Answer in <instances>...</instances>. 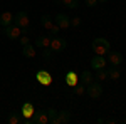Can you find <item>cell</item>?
<instances>
[{"mask_svg":"<svg viewBox=\"0 0 126 124\" xmlns=\"http://www.w3.org/2000/svg\"><path fill=\"white\" fill-rule=\"evenodd\" d=\"M109 50H111V44H109L108 39L96 37L93 40V52H94V55H104L106 57L109 54Z\"/></svg>","mask_w":126,"mask_h":124,"instance_id":"6da1fadb","label":"cell"},{"mask_svg":"<svg viewBox=\"0 0 126 124\" xmlns=\"http://www.w3.org/2000/svg\"><path fill=\"white\" fill-rule=\"evenodd\" d=\"M22 27H19L15 22H12L10 25H7V27H3V35L7 39H10V40H19V37L24 34L22 32Z\"/></svg>","mask_w":126,"mask_h":124,"instance_id":"7a4b0ae2","label":"cell"},{"mask_svg":"<svg viewBox=\"0 0 126 124\" xmlns=\"http://www.w3.org/2000/svg\"><path fill=\"white\" fill-rule=\"evenodd\" d=\"M86 94L89 99L99 101L101 96H103V86H101V82H91L89 86H86Z\"/></svg>","mask_w":126,"mask_h":124,"instance_id":"3957f363","label":"cell"},{"mask_svg":"<svg viewBox=\"0 0 126 124\" xmlns=\"http://www.w3.org/2000/svg\"><path fill=\"white\" fill-rule=\"evenodd\" d=\"M40 24H42L44 30H46V32H50L52 35H56L57 32H61L59 25H57V24H56L52 19H50L49 15H42V17H40Z\"/></svg>","mask_w":126,"mask_h":124,"instance_id":"277c9868","label":"cell"},{"mask_svg":"<svg viewBox=\"0 0 126 124\" xmlns=\"http://www.w3.org/2000/svg\"><path fill=\"white\" fill-rule=\"evenodd\" d=\"M35 79H37V82H39L40 86H50L52 84V76H50V72H47V70H37L35 72Z\"/></svg>","mask_w":126,"mask_h":124,"instance_id":"5b68a950","label":"cell"},{"mask_svg":"<svg viewBox=\"0 0 126 124\" xmlns=\"http://www.w3.org/2000/svg\"><path fill=\"white\" fill-rule=\"evenodd\" d=\"M14 22L19 25V27H22V29H27L30 25V19H29V15L25 14V12H17L15 15H14Z\"/></svg>","mask_w":126,"mask_h":124,"instance_id":"8992f818","label":"cell"},{"mask_svg":"<svg viewBox=\"0 0 126 124\" xmlns=\"http://www.w3.org/2000/svg\"><path fill=\"white\" fill-rule=\"evenodd\" d=\"M66 45H67V42L64 40V39L61 37H50V50L56 54V52H61V50H64L66 49Z\"/></svg>","mask_w":126,"mask_h":124,"instance_id":"52a82bcc","label":"cell"},{"mask_svg":"<svg viewBox=\"0 0 126 124\" xmlns=\"http://www.w3.org/2000/svg\"><path fill=\"white\" fill-rule=\"evenodd\" d=\"M108 66V59L104 55H94V57L91 59V67L94 69V70H99V69H106Z\"/></svg>","mask_w":126,"mask_h":124,"instance_id":"ba28073f","label":"cell"},{"mask_svg":"<svg viewBox=\"0 0 126 124\" xmlns=\"http://www.w3.org/2000/svg\"><path fill=\"white\" fill-rule=\"evenodd\" d=\"M54 20H56V24L59 25V29H61V30H66V29L71 27V19H69L66 14H57Z\"/></svg>","mask_w":126,"mask_h":124,"instance_id":"9c48e42d","label":"cell"},{"mask_svg":"<svg viewBox=\"0 0 126 124\" xmlns=\"http://www.w3.org/2000/svg\"><path fill=\"white\" fill-rule=\"evenodd\" d=\"M32 123L34 124H50L49 123V116H47V111H35L34 116H32Z\"/></svg>","mask_w":126,"mask_h":124,"instance_id":"30bf717a","label":"cell"},{"mask_svg":"<svg viewBox=\"0 0 126 124\" xmlns=\"http://www.w3.org/2000/svg\"><path fill=\"white\" fill-rule=\"evenodd\" d=\"M20 112H22V119H32V116L35 112V107H34L32 102H24Z\"/></svg>","mask_w":126,"mask_h":124,"instance_id":"8fae6325","label":"cell"},{"mask_svg":"<svg viewBox=\"0 0 126 124\" xmlns=\"http://www.w3.org/2000/svg\"><path fill=\"white\" fill-rule=\"evenodd\" d=\"M66 84H67V87H74L79 84V74L78 72H74V70H69L67 74H66Z\"/></svg>","mask_w":126,"mask_h":124,"instance_id":"7c38bea8","label":"cell"},{"mask_svg":"<svg viewBox=\"0 0 126 124\" xmlns=\"http://www.w3.org/2000/svg\"><path fill=\"white\" fill-rule=\"evenodd\" d=\"M22 54L27 59H35L37 57V49H35V45H32L29 42L27 45H22Z\"/></svg>","mask_w":126,"mask_h":124,"instance_id":"4fadbf2b","label":"cell"},{"mask_svg":"<svg viewBox=\"0 0 126 124\" xmlns=\"http://www.w3.org/2000/svg\"><path fill=\"white\" fill-rule=\"evenodd\" d=\"M108 62L111 64V66H121V62H123V55L119 54V52H114V50H109V54H108Z\"/></svg>","mask_w":126,"mask_h":124,"instance_id":"5bb4252c","label":"cell"},{"mask_svg":"<svg viewBox=\"0 0 126 124\" xmlns=\"http://www.w3.org/2000/svg\"><path fill=\"white\" fill-rule=\"evenodd\" d=\"M14 22V14L9 12V10H5V12H2L0 14V27L3 29V27H7Z\"/></svg>","mask_w":126,"mask_h":124,"instance_id":"9a60e30c","label":"cell"},{"mask_svg":"<svg viewBox=\"0 0 126 124\" xmlns=\"http://www.w3.org/2000/svg\"><path fill=\"white\" fill-rule=\"evenodd\" d=\"M35 45H37L40 50H44V49H50V37H49L47 34L39 35L37 40H35Z\"/></svg>","mask_w":126,"mask_h":124,"instance_id":"2e32d148","label":"cell"},{"mask_svg":"<svg viewBox=\"0 0 126 124\" xmlns=\"http://www.w3.org/2000/svg\"><path fill=\"white\" fill-rule=\"evenodd\" d=\"M79 82L84 84V86H89L91 82H94V74L89 72V70H82L81 76H79Z\"/></svg>","mask_w":126,"mask_h":124,"instance_id":"e0dca14e","label":"cell"},{"mask_svg":"<svg viewBox=\"0 0 126 124\" xmlns=\"http://www.w3.org/2000/svg\"><path fill=\"white\" fill-rule=\"evenodd\" d=\"M106 70H108V79H111V81H118V79L121 77V70H119L116 66L108 67Z\"/></svg>","mask_w":126,"mask_h":124,"instance_id":"ac0fdd59","label":"cell"},{"mask_svg":"<svg viewBox=\"0 0 126 124\" xmlns=\"http://www.w3.org/2000/svg\"><path fill=\"white\" fill-rule=\"evenodd\" d=\"M71 121V112L69 111H57V124H66Z\"/></svg>","mask_w":126,"mask_h":124,"instance_id":"d6986e66","label":"cell"},{"mask_svg":"<svg viewBox=\"0 0 126 124\" xmlns=\"http://www.w3.org/2000/svg\"><path fill=\"white\" fill-rule=\"evenodd\" d=\"M47 116H49V123L50 124H57V109L54 107H47Z\"/></svg>","mask_w":126,"mask_h":124,"instance_id":"ffe728a7","label":"cell"},{"mask_svg":"<svg viewBox=\"0 0 126 124\" xmlns=\"http://www.w3.org/2000/svg\"><path fill=\"white\" fill-rule=\"evenodd\" d=\"M57 2L66 5L67 9H78L79 7V0H57Z\"/></svg>","mask_w":126,"mask_h":124,"instance_id":"44dd1931","label":"cell"},{"mask_svg":"<svg viewBox=\"0 0 126 124\" xmlns=\"http://www.w3.org/2000/svg\"><path fill=\"white\" fill-rule=\"evenodd\" d=\"M94 76H96V79L99 81V82H104V81H108V70L106 69H99Z\"/></svg>","mask_w":126,"mask_h":124,"instance_id":"7402d4cb","label":"cell"},{"mask_svg":"<svg viewBox=\"0 0 126 124\" xmlns=\"http://www.w3.org/2000/svg\"><path fill=\"white\" fill-rule=\"evenodd\" d=\"M74 92H76V94H78V96H84V94H86V86L79 82L78 86L74 87Z\"/></svg>","mask_w":126,"mask_h":124,"instance_id":"603a6c76","label":"cell"},{"mask_svg":"<svg viewBox=\"0 0 126 124\" xmlns=\"http://www.w3.org/2000/svg\"><path fill=\"white\" fill-rule=\"evenodd\" d=\"M40 55H42V57L46 59V60H49V59H50L52 55H54V52H52L50 49H44V50H40Z\"/></svg>","mask_w":126,"mask_h":124,"instance_id":"cb8c5ba5","label":"cell"},{"mask_svg":"<svg viewBox=\"0 0 126 124\" xmlns=\"http://www.w3.org/2000/svg\"><path fill=\"white\" fill-rule=\"evenodd\" d=\"M7 121H9V124H20V117L15 114H10Z\"/></svg>","mask_w":126,"mask_h":124,"instance_id":"d4e9b609","label":"cell"},{"mask_svg":"<svg viewBox=\"0 0 126 124\" xmlns=\"http://www.w3.org/2000/svg\"><path fill=\"white\" fill-rule=\"evenodd\" d=\"M81 25V17H72L71 19V27H79Z\"/></svg>","mask_w":126,"mask_h":124,"instance_id":"484cf974","label":"cell"},{"mask_svg":"<svg viewBox=\"0 0 126 124\" xmlns=\"http://www.w3.org/2000/svg\"><path fill=\"white\" fill-rule=\"evenodd\" d=\"M19 40H20V44H22V45H27V44H29V42H30V39L27 37L25 34H22V35H20V37H19Z\"/></svg>","mask_w":126,"mask_h":124,"instance_id":"4316f807","label":"cell"},{"mask_svg":"<svg viewBox=\"0 0 126 124\" xmlns=\"http://www.w3.org/2000/svg\"><path fill=\"white\" fill-rule=\"evenodd\" d=\"M84 3H86V7H96L99 2H97V0H86Z\"/></svg>","mask_w":126,"mask_h":124,"instance_id":"83f0119b","label":"cell"},{"mask_svg":"<svg viewBox=\"0 0 126 124\" xmlns=\"http://www.w3.org/2000/svg\"><path fill=\"white\" fill-rule=\"evenodd\" d=\"M123 123H125V124H126V116H125V119H123Z\"/></svg>","mask_w":126,"mask_h":124,"instance_id":"f1b7e54d","label":"cell"},{"mask_svg":"<svg viewBox=\"0 0 126 124\" xmlns=\"http://www.w3.org/2000/svg\"><path fill=\"white\" fill-rule=\"evenodd\" d=\"M97 2H108V0H97Z\"/></svg>","mask_w":126,"mask_h":124,"instance_id":"f546056e","label":"cell"},{"mask_svg":"<svg viewBox=\"0 0 126 124\" xmlns=\"http://www.w3.org/2000/svg\"><path fill=\"white\" fill-rule=\"evenodd\" d=\"M56 2H57V0H56Z\"/></svg>","mask_w":126,"mask_h":124,"instance_id":"4dcf8cb0","label":"cell"}]
</instances>
